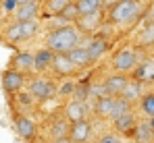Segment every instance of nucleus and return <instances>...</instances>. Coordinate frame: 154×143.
Instances as JSON below:
<instances>
[{
  "label": "nucleus",
  "instance_id": "nucleus-22",
  "mask_svg": "<svg viewBox=\"0 0 154 143\" xmlns=\"http://www.w3.org/2000/svg\"><path fill=\"white\" fill-rule=\"evenodd\" d=\"M69 124H71V122L65 118V116H58V118L48 127V137H50V141L52 139H58V137L69 135Z\"/></svg>",
  "mask_w": 154,
  "mask_h": 143
},
{
  "label": "nucleus",
  "instance_id": "nucleus-23",
  "mask_svg": "<svg viewBox=\"0 0 154 143\" xmlns=\"http://www.w3.org/2000/svg\"><path fill=\"white\" fill-rule=\"evenodd\" d=\"M131 135L135 137V143H152L154 131L150 129V124H148V120H146V122H137V124L133 127Z\"/></svg>",
  "mask_w": 154,
  "mask_h": 143
},
{
  "label": "nucleus",
  "instance_id": "nucleus-31",
  "mask_svg": "<svg viewBox=\"0 0 154 143\" xmlns=\"http://www.w3.org/2000/svg\"><path fill=\"white\" fill-rule=\"evenodd\" d=\"M73 89H75V81H73V79H63V83L58 85L56 95H58V97H63V100H67V97H71V95H73Z\"/></svg>",
  "mask_w": 154,
  "mask_h": 143
},
{
  "label": "nucleus",
  "instance_id": "nucleus-25",
  "mask_svg": "<svg viewBox=\"0 0 154 143\" xmlns=\"http://www.w3.org/2000/svg\"><path fill=\"white\" fill-rule=\"evenodd\" d=\"M79 10V15H90V13H96V10H102V0H73Z\"/></svg>",
  "mask_w": 154,
  "mask_h": 143
},
{
  "label": "nucleus",
  "instance_id": "nucleus-16",
  "mask_svg": "<svg viewBox=\"0 0 154 143\" xmlns=\"http://www.w3.org/2000/svg\"><path fill=\"white\" fill-rule=\"evenodd\" d=\"M11 67L17 69V71L25 73L27 77L33 73V54L29 50H17L11 58Z\"/></svg>",
  "mask_w": 154,
  "mask_h": 143
},
{
  "label": "nucleus",
  "instance_id": "nucleus-28",
  "mask_svg": "<svg viewBox=\"0 0 154 143\" xmlns=\"http://www.w3.org/2000/svg\"><path fill=\"white\" fill-rule=\"evenodd\" d=\"M11 97H15V104H17L19 108H25V110H29V108H33V106H35V100H33V95L29 94L27 89H21L19 94L11 95Z\"/></svg>",
  "mask_w": 154,
  "mask_h": 143
},
{
  "label": "nucleus",
  "instance_id": "nucleus-17",
  "mask_svg": "<svg viewBox=\"0 0 154 143\" xmlns=\"http://www.w3.org/2000/svg\"><path fill=\"white\" fill-rule=\"evenodd\" d=\"M67 56L71 58V62L75 64L79 71H85V69H92V67H94V64H92V60H90L88 48H85L83 42H81V44H77L73 50H69V52H67Z\"/></svg>",
  "mask_w": 154,
  "mask_h": 143
},
{
  "label": "nucleus",
  "instance_id": "nucleus-29",
  "mask_svg": "<svg viewBox=\"0 0 154 143\" xmlns=\"http://www.w3.org/2000/svg\"><path fill=\"white\" fill-rule=\"evenodd\" d=\"M52 19H58L60 23H75L77 19H79V10H77V6H75V2H71L58 17H52Z\"/></svg>",
  "mask_w": 154,
  "mask_h": 143
},
{
  "label": "nucleus",
  "instance_id": "nucleus-33",
  "mask_svg": "<svg viewBox=\"0 0 154 143\" xmlns=\"http://www.w3.org/2000/svg\"><path fill=\"white\" fill-rule=\"evenodd\" d=\"M17 6H19V4H17V0H0V15H4V17H6V21H8Z\"/></svg>",
  "mask_w": 154,
  "mask_h": 143
},
{
  "label": "nucleus",
  "instance_id": "nucleus-11",
  "mask_svg": "<svg viewBox=\"0 0 154 143\" xmlns=\"http://www.w3.org/2000/svg\"><path fill=\"white\" fill-rule=\"evenodd\" d=\"M92 110V106H90V102H79V100H67L65 102V106H63V116L69 120V122H75L79 118H85L88 116V112Z\"/></svg>",
  "mask_w": 154,
  "mask_h": 143
},
{
  "label": "nucleus",
  "instance_id": "nucleus-27",
  "mask_svg": "<svg viewBox=\"0 0 154 143\" xmlns=\"http://www.w3.org/2000/svg\"><path fill=\"white\" fill-rule=\"evenodd\" d=\"M129 110H131V102H127V100H125V97H121V95H117V97H115V106H112V110H110V116H108V118L115 120V118H119L121 114L129 112Z\"/></svg>",
  "mask_w": 154,
  "mask_h": 143
},
{
  "label": "nucleus",
  "instance_id": "nucleus-15",
  "mask_svg": "<svg viewBox=\"0 0 154 143\" xmlns=\"http://www.w3.org/2000/svg\"><path fill=\"white\" fill-rule=\"evenodd\" d=\"M33 54V73L42 75V73H48L50 71V64H52V58H54V52L48 50L46 46L38 48L31 52Z\"/></svg>",
  "mask_w": 154,
  "mask_h": 143
},
{
  "label": "nucleus",
  "instance_id": "nucleus-21",
  "mask_svg": "<svg viewBox=\"0 0 154 143\" xmlns=\"http://www.w3.org/2000/svg\"><path fill=\"white\" fill-rule=\"evenodd\" d=\"M137 124V120H135V114L129 110L125 114H121L119 118L112 120V129H115V133H123V135H131V131H133V127Z\"/></svg>",
  "mask_w": 154,
  "mask_h": 143
},
{
  "label": "nucleus",
  "instance_id": "nucleus-2",
  "mask_svg": "<svg viewBox=\"0 0 154 143\" xmlns=\"http://www.w3.org/2000/svg\"><path fill=\"white\" fill-rule=\"evenodd\" d=\"M83 42V35L79 33L73 23H63L50 27L44 35V46L52 50L54 54H67L69 50H73L77 44Z\"/></svg>",
  "mask_w": 154,
  "mask_h": 143
},
{
  "label": "nucleus",
  "instance_id": "nucleus-1",
  "mask_svg": "<svg viewBox=\"0 0 154 143\" xmlns=\"http://www.w3.org/2000/svg\"><path fill=\"white\" fill-rule=\"evenodd\" d=\"M106 10V23L117 29H129L140 21L144 6L142 0H115Z\"/></svg>",
  "mask_w": 154,
  "mask_h": 143
},
{
  "label": "nucleus",
  "instance_id": "nucleus-19",
  "mask_svg": "<svg viewBox=\"0 0 154 143\" xmlns=\"http://www.w3.org/2000/svg\"><path fill=\"white\" fill-rule=\"evenodd\" d=\"M133 79L140 83H152L154 81V60L146 58L144 62H137L133 69Z\"/></svg>",
  "mask_w": 154,
  "mask_h": 143
},
{
  "label": "nucleus",
  "instance_id": "nucleus-30",
  "mask_svg": "<svg viewBox=\"0 0 154 143\" xmlns=\"http://www.w3.org/2000/svg\"><path fill=\"white\" fill-rule=\"evenodd\" d=\"M140 110H142V114H146L148 118L154 116V94H146L140 100Z\"/></svg>",
  "mask_w": 154,
  "mask_h": 143
},
{
  "label": "nucleus",
  "instance_id": "nucleus-40",
  "mask_svg": "<svg viewBox=\"0 0 154 143\" xmlns=\"http://www.w3.org/2000/svg\"><path fill=\"white\" fill-rule=\"evenodd\" d=\"M92 143H96V141H92Z\"/></svg>",
  "mask_w": 154,
  "mask_h": 143
},
{
  "label": "nucleus",
  "instance_id": "nucleus-35",
  "mask_svg": "<svg viewBox=\"0 0 154 143\" xmlns=\"http://www.w3.org/2000/svg\"><path fill=\"white\" fill-rule=\"evenodd\" d=\"M50 143H73V141L69 139V135H65V137H58V139H52Z\"/></svg>",
  "mask_w": 154,
  "mask_h": 143
},
{
  "label": "nucleus",
  "instance_id": "nucleus-39",
  "mask_svg": "<svg viewBox=\"0 0 154 143\" xmlns=\"http://www.w3.org/2000/svg\"><path fill=\"white\" fill-rule=\"evenodd\" d=\"M38 143H44V141H38Z\"/></svg>",
  "mask_w": 154,
  "mask_h": 143
},
{
  "label": "nucleus",
  "instance_id": "nucleus-36",
  "mask_svg": "<svg viewBox=\"0 0 154 143\" xmlns=\"http://www.w3.org/2000/svg\"><path fill=\"white\" fill-rule=\"evenodd\" d=\"M25 2H40V0H17V4H25Z\"/></svg>",
  "mask_w": 154,
  "mask_h": 143
},
{
  "label": "nucleus",
  "instance_id": "nucleus-26",
  "mask_svg": "<svg viewBox=\"0 0 154 143\" xmlns=\"http://www.w3.org/2000/svg\"><path fill=\"white\" fill-rule=\"evenodd\" d=\"M137 44L142 48H148L154 44V21L144 25V29L137 33Z\"/></svg>",
  "mask_w": 154,
  "mask_h": 143
},
{
  "label": "nucleus",
  "instance_id": "nucleus-9",
  "mask_svg": "<svg viewBox=\"0 0 154 143\" xmlns=\"http://www.w3.org/2000/svg\"><path fill=\"white\" fill-rule=\"evenodd\" d=\"M69 139L73 143H92L94 141V122L88 118H79L69 124Z\"/></svg>",
  "mask_w": 154,
  "mask_h": 143
},
{
  "label": "nucleus",
  "instance_id": "nucleus-13",
  "mask_svg": "<svg viewBox=\"0 0 154 143\" xmlns=\"http://www.w3.org/2000/svg\"><path fill=\"white\" fill-rule=\"evenodd\" d=\"M40 15H42V0L19 4L15 8V13L11 15V19L13 21H29V19H40Z\"/></svg>",
  "mask_w": 154,
  "mask_h": 143
},
{
  "label": "nucleus",
  "instance_id": "nucleus-34",
  "mask_svg": "<svg viewBox=\"0 0 154 143\" xmlns=\"http://www.w3.org/2000/svg\"><path fill=\"white\" fill-rule=\"evenodd\" d=\"M96 143H121V139H119V133H102L96 139Z\"/></svg>",
  "mask_w": 154,
  "mask_h": 143
},
{
  "label": "nucleus",
  "instance_id": "nucleus-12",
  "mask_svg": "<svg viewBox=\"0 0 154 143\" xmlns=\"http://www.w3.org/2000/svg\"><path fill=\"white\" fill-rule=\"evenodd\" d=\"M15 131H17V135H19L23 141L31 143L38 137V122L31 120L29 116L17 114V116H15Z\"/></svg>",
  "mask_w": 154,
  "mask_h": 143
},
{
  "label": "nucleus",
  "instance_id": "nucleus-20",
  "mask_svg": "<svg viewBox=\"0 0 154 143\" xmlns=\"http://www.w3.org/2000/svg\"><path fill=\"white\" fill-rule=\"evenodd\" d=\"M112 106H115V95H102V97H96L94 100L92 112L96 114V118H108Z\"/></svg>",
  "mask_w": 154,
  "mask_h": 143
},
{
  "label": "nucleus",
  "instance_id": "nucleus-38",
  "mask_svg": "<svg viewBox=\"0 0 154 143\" xmlns=\"http://www.w3.org/2000/svg\"><path fill=\"white\" fill-rule=\"evenodd\" d=\"M152 143H154V135H152Z\"/></svg>",
  "mask_w": 154,
  "mask_h": 143
},
{
  "label": "nucleus",
  "instance_id": "nucleus-8",
  "mask_svg": "<svg viewBox=\"0 0 154 143\" xmlns=\"http://www.w3.org/2000/svg\"><path fill=\"white\" fill-rule=\"evenodd\" d=\"M27 79H29V77H27L25 73L8 67L6 71L2 73V89H4V94L8 95V97L15 95V94H19L21 89H25Z\"/></svg>",
  "mask_w": 154,
  "mask_h": 143
},
{
  "label": "nucleus",
  "instance_id": "nucleus-7",
  "mask_svg": "<svg viewBox=\"0 0 154 143\" xmlns=\"http://www.w3.org/2000/svg\"><path fill=\"white\" fill-rule=\"evenodd\" d=\"M106 21V10H96V13H90V15H79V19H77L75 27L79 29V33L83 35V37H88V35H92V33H96L102 23Z\"/></svg>",
  "mask_w": 154,
  "mask_h": 143
},
{
  "label": "nucleus",
  "instance_id": "nucleus-24",
  "mask_svg": "<svg viewBox=\"0 0 154 143\" xmlns=\"http://www.w3.org/2000/svg\"><path fill=\"white\" fill-rule=\"evenodd\" d=\"M121 97H125L127 102H135L137 97H142V83L140 81H135V79H129L127 85H125V89L121 91Z\"/></svg>",
  "mask_w": 154,
  "mask_h": 143
},
{
  "label": "nucleus",
  "instance_id": "nucleus-4",
  "mask_svg": "<svg viewBox=\"0 0 154 143\" xmlns=\"http://www.w3.org/2000/svg\"><path fill=\"white\" fill-rule=\"evenodd\" d=\"M25 89L33 95L35 102H48L52 97H56L58 91V83L54 77H46V75H35L29 77L25 83Z\"/></svg>",
  "mask_w": 154,
  "mask_h": 143
},
{
  "label": "nucleus",
  "instance_id": "nucleus-37",
  "mask_svg": "<svg viewBox=\"0 0 154 143\" xmlns=\"http://www.w3.org/2000/svg\"><path fill=\"white\" fill-rule=\"evenodd\" d=\"M148 124H150V129L154 131V116H150V118H148Z\"/></svg>",
  "mask_w": 154,
  "mask_h": 143
},
{
  "label": "nucleus",
  "instance_id": "nucleus-5",
  "mask_svg": "<svg viewBox=\"0 0 154 143\" xmlns=\"http://www.w3.org/2000/svg\"><path fill=\"white\" fill-rule=\"evenodd\" d=\"M88 42H83L85 48H88V54H90V60H92V64H96V62H100L104 56L108 54V50H110V37H106L102 33H92V35H88L85 37Z\"/></svg>",
  "mask_w": 154,
  "mask_h": 143
},
{
  "label": "nucleus",
  "instance_id": "nucleus-18",
  "mask_svg": "<svg viewBox=\"0 0 154 143\" xmlns=\"http://www.w3.org/2000/svg\"><path fill=\"white\" fill-rule=\"evenodd\" d=\"M73 0H42V15L40 19H52L58 17Z\"/></svg>",
  "mask_w": 154,
  "mask_h": 143
},
{
  "label": "nucleus",
  "instance_id": "nucleus-10",
  "mask_svg": "<svg viewBox=\"0 0 154 143\" xmlns=\"http://www.w3.org/2000/svg\"><path fill=\"white\" fill-rule=\"evenodd\" d=\"M50 73H52V77H56V79H73L81 71L71 62V58L67 54H54L52 64H50Z\"/></svg>",
  "mask_w": 154,
  "mask_h": 143
},
{
  "label": "nucleus",
  "instance_id": "nucleus-14",
  "mask_svg": "<svg viewBox=\"0 0 154 143\" xmlns=\"http://www.w3.org/2000/svg\"><path fill=\"white\" fill-rule=\"evenodd\" d=\"M129 77L125 73H110V75H106L102 79V85L104 89H106V94L108 95H121V91L125 89V85H127Z\"/></svg>",
  "mask_w": 154,
  "mask_h": 143
},
{
  "label": "nucleus",
  "instance_id": "nucleus-3",
  "mask_svg": "<svg viewBox=\"0 0 154 143\" xmlns=\"http://www.w3.org/2000/svg\"><path fill=\"white\" fill-rule=\"evenodd\" d=\"M4 27H2V37L8 46H21V44H27L31 42L33 37H38L44 29L42 25V19H29V21H4Z\"/></svg>",
  "mask_w": 154,
  "mask_h": 143
},
{
  "label": "nucleus",
  "instance_id": "nucleus-6",
  "mask_svg": "<svg viewBox=\"0 0 154 143\" xmlns=\"http://www.w3.org/2000/svg\"><path fill=\"white\" fill-rule=\"evenodd\" d=\"M137 50H133V48H123V50H117L115 54H112V58H110V67H112V71L115 73H131L135 69V64H137Z\"/></svg>",
  "mask_w": 154,
  "mask_h": 143
},
{
  "label": "nucleus",
  "instance_id": "nucleus-32",
  "mask_svg": "<svg viewBox=\"0 0 154 143\" xmlns=\"http://www.w3.org/2000/svg\"><path fill=\"white\" fill-rule=\"evenodd\" d=\"M71 97L79 100V102H90V83H81V85L75 83V89H73Z\"/></svg>",
  "mask_w": 154,
  "mask_h": 143
}]
</instances>
